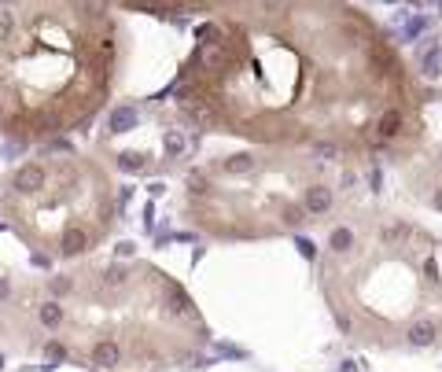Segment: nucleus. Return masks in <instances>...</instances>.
<instances>
[{"label":"nucleus","mask_w":442,"mask_h":372,"mask_svg":"<svg viewBox=\"0 0 442 372\" xmlns=\"http://www.w3.org/2000/svg\"><path fill=\"white\" fill-rule=\"evenodd\" d=\"M118 71V30L96 0H0V137L85 129Z\"/></svg>","instance_id":"f257e3e1"},{"label":"nucleus","mask_w":442,"mask_h":372,"mask_svg":"<svg viewBox=\"0 0 442 372\" xmlns=\"http://www.w3.org/2000/svg\"><path fill=\"white\" fill-rule=\"evenodd\" d=\"M107 173L71 151L19 162L0 181V214L37 262L81 258L115 222Z\"/></svg>","instance_id":"f03ea898"},{"label":"nucleus","mask_w":442,"mask_h":372,"mask_svg":"<svg viewBox=\"0 0 442 372\" xmlns=\"http://www.w3.org/2000/svg\"><path fill=\"white\" fill-rule=\"evenodd\" d=\"M416 59H420V71H424V78H431V81L442 78V45L428 41V45L416 52Z\"/></svg>","instance_id":"7ed1b4c3"},{"label":"nucleus","mask_w":442,"mask_h":372,"mask_svg":"<svg viewBox=\"0 0 442 372\" xmlns=\"http://www.w3.org/2000/svg\"><path fill=\"white\" fill-rule=\"evenodd\" d=\"M406 339H409L413 346H431V343L438 339V324L428 321V317H416V321L406 328Z\"/></svg>","instance_id":"20e7f679"},{"label":"nucleus","mask_w":442,"mask_h":372,"mask_svg":"<svg viewBox=\"0 0 442 372\" xmlns=\"http://www.w3.org/2000/svg\"><path fill=\"white\" fill-rule=\"evenodd\" d=\"M332 203H336V195H332L324 185H314V188L306 192V200H302V210L306 214H328Z\"/></svg>","instance_id":"39448f33"},{"label":"nucleus","mask_w":442,"mask_h":372,"mask_svg":"<svg viewBox=\"0 0 442 372\" xmlns=\"http://www.w3.org/2000/svg\"><path fill=\"white\" fill-rule=\"evenodd\" d=\"M398 133H402V115L391 107V111H384L380 118H376V140L387 144V140H394Z\"/></svg>","instance_id":"423d86ee"},{"label":"nucleus","mask_w":442,"mask_h":372,"mask_svg":"<svg viewBox=\"0 0 442 372\" xmlns=\"http://www.w3.org/2000/svg\"><path fill=\"white\" fill-rule=\"evenodd\" d=\"M328 247L336 251V254H346L350 247H354V232L346 229V225H339V229H332V236H328Z\"/></svg>","instance_id":"0eeeda50"},{"label":"nucleus","mask_w":442,"mask_h":372,"mask_svg":"<svg viewBox=\"0 0 442 372\" xmlns=\"http://www.w3.org/2000/svg\"><path fill=\"white\" fill-rule=\"evenodd\" d=\"M255 170V155H247V151H240V155H229L225 159V173H236V177H243V173Z\"/></svg>","instance_id":"6e6552de"},{"label":"nucleus","mask_w":442,"mask_h":372,"mask_svg":"<svg viewBox=\"0 0 442 372\" xmlns=\"http://www.w3.org/2000/svg\"><path fill=\"white\" fill-rule=\"evenodd\" d=\"M133 122H137V115H133L129 107H122V111H115V118H110V129H115V133H125V129H133Z\"/></svg>","instance_id":"1a4fd4ad"},{"label":"nucleus","mask_w":442,"mask_h":372,"mask_svg":"<svg viewBox=\"0 0 442 372\" xmlns=\"http://www.w3.org/2000/svg\"><path fill=\"white\" fill-rule=\"evenodd\" d=\"M424 30H428V19H424V15H409V19H406V26H402L406 37H420Z\"/></svg>","instance_id":"9d476101"},{"label":"nucleus","mask_w":442,"mask_h":372,"mask_svg":"<svg viewBox=\"0 0 442 372\" xmlns=\"http://www.w3.org/2000/svg\"><path fill=\"white\" fill-rule=\"evenodd\" d=\"M306 210L302 207H284V225H302Z\"/></svg>","instance_id":"9b49d317"},{"label":"nucleus","mask_w":442,"mask_h":372,"mask_svg":"<svg viewBox=\"0 0 442 372\" xmlns=\"http://www.w3.org/2000/svg\"><path fill=\"white\" fill-rule=\"evenodd\" d=\"M166 151H170V155H181V151H185V137L181 133H170L166 137Z\"/></svg>","instance_id":"f8f14e48"},{"label":"nucleus","mask_w":442,"mask_h":372,"mask_svg":"<svg viewBox=\"0 0 442 372\" xmlns=\"http://www.w3.org/2000/svg\"><path fill=\"white\" fill-rule=\"evenodd\" d=\"M258 4H262L265 11H277V8H284V4H287V0H258Z\"/></svg>","instance_id":"ddd939ff"},{"label":"nucleus","mask_w":442,"mask_h":372,"mask_svg":"<svg viewBox=\"0 0 442 372\" xmlns=\"http://www.w3.org/2000/svg\"><path fill=\"white\" fill-rule=\"evenodd\" d=\"M299 247H302V254H306V258H314V244H309V239H302V236H299Z\"/></svg>","instance_id":"4468645a"},{"label":"nucleus","mask_w":442,"mask_h":372,"mask_svg":"<svg viewBox=\"0 0 442 372\" xmlns=\"http://www.w3.org/2000/svg\"><path fill=\"white\" fill-rule=\"evenodd\" d=\"M384 4H394V0H384Z\"/></svg>","instance_id":"2eb2a0df"},{"label":"nucleus","mask_w":442,"mask_h":372,"mask_svg":"<svg viewBox=\"0 0 442 372\" xmlns=\"http://www.w3.org/2000/svg\"><path fill=\"white\" fill-rule=\"evenodd\" d=\"M438 4H442V0H438Z\"/></svg>","instance_id":"dca6fc26"}]
</instances>
